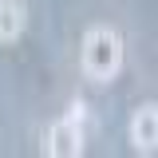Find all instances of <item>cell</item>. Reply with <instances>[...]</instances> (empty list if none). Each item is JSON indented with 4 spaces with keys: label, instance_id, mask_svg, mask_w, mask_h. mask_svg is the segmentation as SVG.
I'll return each instance as SVG.
<instances>
[{
    "label": "cell",
    "instance_id": "obj_1",
    "mask_svg": "<svg viewBox=\"0 0 158 158\" xmlns=\"http://www.w3.org/2000/svg\"><path fill=\"white\" fill-rule=\"evenodd\" d=\"M83 75L91 83H111L123 71V36H118L111 24H91L83 32Z\"/></svg>",
    "mask_w": 158,
    "mask_h": 158
},
{
    "label": "cell",
    "instance_id": "obj_2",
    "mask_svg": "<svg viewBox=\"0 0 158 158\" xmlns=\"http://www.w3.org/2000/svg\"><path fill=\"white\" fill-rule=\"evenodd\" d=\"M44 154H52V158H79L83 154V103H75L63 118H56L48 127Z\"/></svg>",
    "mask_w": 158,
    "mask_h": 158
},
{
    "label": "cell",
    "instance_id": "obj_3",
    "mask_svg": "<svg viewBox=\"0 0 158 158\" xmlns=\"http://www.w3.org/2000/svg\"><path fill=\"white\" fill-rule=\"evenodd\" d=\"M131 146L135 154H154L158 150V103H142L131 115Z\"/></svg>",
    "mask_w": 158,
    "mask_h": 158
},
{
    "label": "cell",
    "instance_id": "obj_4",
    "mask_svg": "<svg viewBox=\"0 0 158 158\" xmlns=\"http://www.w3.org/2000/svg\"><path fill=\"white\" fill-rule=\"evenodd\" d=\"M28 28V8L24 0H0V44H16Z\"/></svg>",
    "mask_w": 158,
    "mask_h": 158
}]
</instances>
